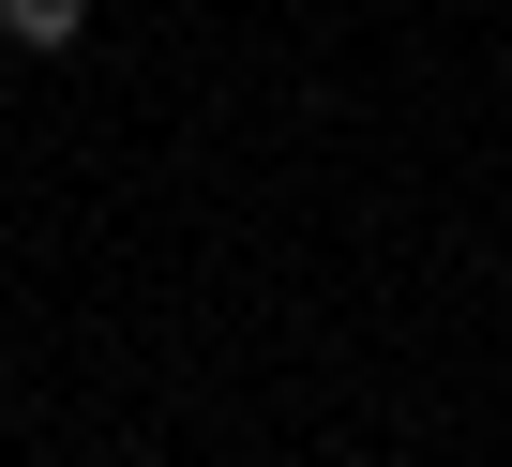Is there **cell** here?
Listing matches in <instances>:
<instances>
[{
  "instance_id": "obj_1",
  "label": "cell",
  "mask_w": 512,
  "mask_h": 467,
  "mask_svg": "<svg viewBox=\"0 0 512 467\" xmlns=\"http://www.w3.org/2000/svg\"><path fill=\"white\" fill-rule=\"evenodd\" d=\"M91 31V0H0V46H31V61H61Z\"/></svg>"
}]
</instances>
